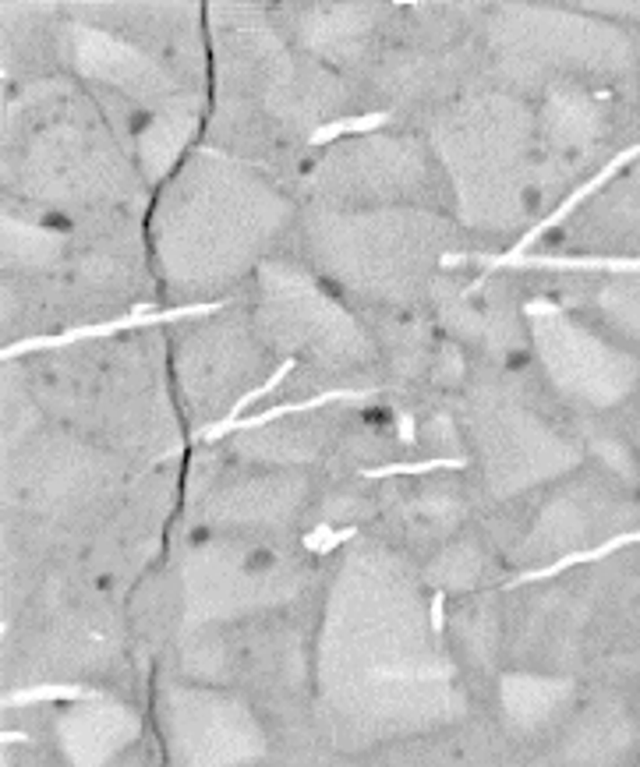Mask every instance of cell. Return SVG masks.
<instances>
[{
	"label": "cell",
	"mask_w": 640,
	"mask_h": 767,
	"mask_svg": "<svg viewBox=\"0 0 640 767\" xmlns=\"http://www.w3.org/2000/svg\"><path fill=\"white\" fill-rule=\"evenodd\" d=\"M630 159H637V145H634V149H626V152H619V156H616V159H612V163H608V167H605V170H601V174L594 177L591 185H584V188H577V194H570V198H566V202H563V205H559V209H555L552 216H545V220H542V223H538V227H535V230H531V234H524V238H520V244H513V251H506V255H495V258H489V255H482L478 262H485L489 269H499V266H509L513 258H520V255H524V251H527V248H531L535 240L542 238L545 230H552L555 223H563V220H566V216H570V212H573V209H577V205H581V202H584L588 194L598 192V188H601V185H605V181H608V177H612V174H616L619 167H626Z\"/></svg>",
	"instance_id": "obj_2"
},
{
	"label": "cell",
	"mask_w": 640,
	"mask_h": 767,
	"mask_svg": "<svg viewBox=\"0 0 640 767\" xmlns=\"http://www.w3.org/2000/svg\"><path fill=\"white\" fill-rule=\"evenodd\" d=\"M287 372H294V357H291V361H287V365H280V368H276V375H273V379H269V383L266 385H258V389H251V393H248L245 400H238V403H234V411H230V418H227V421H234V418H238V414H241V411H245L248 403H255V400H258V396H266V393H269V389H276V385L284 383V379H287Z\"/></svg>",
	"instance_id": "obj_8"
},
{
	"label": "cell",
	"mask_w": 640,
	"mask_h": 767,
	"mask_svg": "<svg viewBox=\"0 0 640 767\" xmlns=\"http://www.w3.org/2000/svg\"><path fill=\"white\" fill-rule=\"evenodd\" d=\"M223 301H205V304H185V308H170V311H152L149 304H139L135 315L128 319H113L106 326H82V329H68L60 336H36V339H22L14 347L4 350V357H22L25 350H47V347H64V343H75V339H89V336H110L121 333V329H139V326H152V322H174V319H185V315H205V311H216Z\"/></svg>",
	"instance_id": "obj_1"
},
{
	"label": "cell",
	"mask_w": 640,
	"mask_h": 767,
	"mask_svg": "<svg viewBox=\"0 0 640 767\" xmlns=\"http://www.w3.org/2000/svg\"><path fill=\"white\" fill-rule=\"evenodd\" d=\"M432 626H436V633L443 629V594H436V601H432Z\"/></svg>",
	"instance_id": "obj_10"
},
{
	"label": "cell",
	"mask_w": 640,
	"mask_h": 767,
	"mask_svg": "<svg viewBox=\"0 0 640 767\" xmlns=\"http://www.w3.org/2000/svg\"><path fill=\"white\" fill-rule=\"evenodd\" d=\"M4 743H25V735L22 732H4Z\"/></svg>",
	"instance_id": "obj_12"
},
{
	"label": "cell",
	"mask_w": 640,
	"mask_h": 767,
	"mask_svg": "<svg viewBox=\"0 0 640 767\" xmlns=\"http://www.w3.org/2000/svg\"><path fill=\"white\" fill-rule=\"evenodd\" d=\"M545 311H563V304H548V301H531L527 315H545Z\"/></svg>",
	"instance_id": "obj_9"
},
{
	"label": "cell",
	"mask_w": 640,
	"mask_h": 767,
	"mask_svg": "<svg viewBox=\"0 0 640 767\" xmlns=\"http://www.w3.org/2000/svg\"><path fill=\"white\" fill-rule=\"evenodd\" d=\"M357 396H365V393H350V389H329V393H322V396H311V400H304V403H284V407H273V411H266V414H255V418H234V421H216V425H209V429H202L198 438H220V435L234 432V429H255V425H266V421H276V418H284V414H301V411H311V407H322V403H333V400H357Z\"/></svg>",
	"instance_id": "obj_3"
},
{
	"label": "cell",
	"mask_w": 640,
	"mask_h": 767,
	"mask_svg": "<svg viewBox=\"0 0 640 767\" xmlns=\"http://www.w3.org/2000/svg\"><path fill=\"white\" fill-rule=\"evenodd\" d=\"M390 121V113H372V117H357V121H337V124H326L311 135V145H322V142H333L337 135L344 131H372V128H383Z\"/></svg>",
	"instance_id": "obj_6"
},
{
	"label": "cell",
	"mask_w": 640,
	"mask_h": 767,
	"mask_svg": "<svg viewBox=\"0 0 640 767\" xmlns=\"http://www.w3.org/2000/svg\"><path fill=\"white\" fill-rule=\"evenodd\" d=\"M89 697L82 686H40V690H22V693H11L4 704L18 708V704H32V700H82Z\"/></svg>",
	"instance_id": "obj_5"
},
{
	"label": "cell",
	"mask_w": 640,
	"mask_h": 767,
	"mask_svg": "<svg viewBox=\"0 0 640 767\" xmlns=\"http://www.w3.org/2000/svg\"><path fill=\"white\" fill-rule=\"evenodd\" d=\"M400 438H403V442H407V446H410V442H414V421H410V418H407V414H403V418H400Z\"/></svg>",
	"instance_id": "obj_11"
},
{
	"label": "cell",
	"mask_w": 640,
	"mask_h": 767,
	"mask_svg": "<svg viewBox=\"0 0 640 767\" xmlns=\"http://www.w3.org/2000/svg\"><path fill=\"white\" fill-rule=\"evenodd\" d=\"M637 541V530L634 534H619V537H612L608 545H601V548H591V552H577V555H563L559 563H552V566H545V570H535V573H520L513 583H506V587H520V583H531V580H545V576H555L563 573L566 566H573V563H594V559H605L608 552H616V548H623V545H634Z\"/></svg>",
	"instance_id": "obj_4"
},
{
	"label": "cell",
	"mask_w": 640,
	"mask_h": 767,
	"mask_svg": "<svg viewBox=\"0 0 640 767\" xmlns=\"http://www.w3.org/2000/svg\"><path fill=\"white\" fill-rule=\"evenodd\" d=\"M464 467V460H425V464H390V467H375L365 471V478H393V474H425V471H456Z\"/></svg>",
	"instance_id": "obj_7"
}]
</instances>
